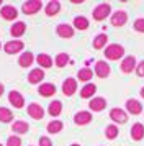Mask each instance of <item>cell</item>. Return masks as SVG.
<instances>
[{
	"mask_svg": "<svg viewBox=\"0 0 144 146\" xmlns=\"http://www.w3.org/2000/svg\"><path fill=\"white\" fill-rule=\"evenodd\" d=\"M97 92V86L95 84H85L80 90V97L82 99H89V97H93Z\"/></svg>",
	"mask_w": 144,
	"mask_h": 146,
	"instance_id": "484cf974",
	"label": "cell"
},
{
	"mask_svg": "<svg viewBox=\"0 0 144 146\" xmlns=\"http://www.w3.org/2000/svg\"><path fill=\"white\" fill-rule=\"evenodd\" d=\"M126 21H128V13L124 12V10H116V12H113L111 13V18H110V23L113 27H124L126 25Z\"/></svg>",
	"mask_w": 144,
	"mask_h": 146,
	"instance_id": "277c9868",
	"label": "cell"
},
{
	"mask_svg": "<svg viewBox=\"0 0 144 146\" xmlns=\"http://www.w3.org/2000/svg\"><path fill=\"white\" fill-rule=\"evenodd\" d=\"M26 31V25L23 21H17V23H13V27L10 28V33L15 36V38H20V36H23Z\"/></svg>",
	"mask_w": 144,
	"mask_h": 146,
	"instance_id": "603a6c76",
	"label": "cell"
},
{
	"mask_svg": "<svg viewBox=\"0 0 144 146\" xmlns=\"http://www.w3.org/2000/svg\"><path fill=\"white\" fill-rule=\"evenodd\" d=\"M105 107H106V99H103V97H93L89 102V108L93 112H102V110H105Z\"/></svg>",
	"mask_w": 144,
	"mask_h": 146,
	"instance_id": "5bb4252c",
	"label": "cell"
},
{
	"mask_svg": "<svg viewBox=\"0 0 144 146\" xmlns=\"http://www.w3.org/2000/svg\"><path fill=\"white\" fill-rule=\"evenodd\" d=\"M67 62H69V54L67 53H59L57 56H56V61H54V64L57 67L67 66Z\"/></svg>",
	"mask_w": 144,
	"mask_h": 146,
	"instance_id": "d6a6232c",
	"label": "cell"
},
{
	"mask_svg": "<svg viewBox=\"0 0 144 146\" xmlns=\"http://www.w3.org/2000/svg\"><path fill=\"white\" fill-rule=\"evenodd\" d=\"M36 61H38L39 66L44 67V69L52 67V58L49 56V54H46V53H39L38 56H36Z\"/></svg>",
	"mask_w": 144,
	"mask_h": 146,
	"instance_id": "44dd1931",
	"label": "cell"
},
{
	"mask_svg": "<svg viewBox=\"0 0 144 146\" xmlns=\"http://www.w3.org/2000/svg\"><path fill=\"white\" fill-rule=\"evenodd\" d=\"M44 12L48 17H54V15H57L61 12V3L59 2H49L48 5L44 7Z\"/></svg>",
	"mask_w": 144,
	"mask_h": 146,
	"instance_id": "83f0119b",
	"label": "cell"
},
{
	"mask_svg": "<svg viewBox=\"0 0 144 146\" xmlns=\"http://www.w3.org/2000/svg\"><path fill=\"white\" fill-rule=\"evenodd\" d=\"M13 120V112L8 110L7 107H0V121L2 123H10Z\"/></svg>",
	"mask_w": 144,
	"mask_h": 146,
	"instance_id": "4dcf8cb0",
	"label": "cell"
},
{
	"mask_svg": "<svg viewBox=\"0 0 144 146\" xmlns=\"http://www.w3.org/2000/svg\"><path fill=\"white\" fill-rule=\"evenodd\" d=\"M0 15L5 20H15L18 17V10L13 7V5H5V7H2V10H0Z\"/></svg>",
	"mask_w": 144,
	"mask_h": 146,
	"instance_id": "e0dca14e",
	"label": "cell"
},
{
	"mask_svg": "<svg viewBox=\"0 0 144 146\" xmlns=\"http://www.w3.org/2000/svg\"><path fill=\"white\" fill-rule=\"evenodd\" d=\"M38 92H39V95H43V97H52V95L56 94V86L51 84V82L41 84V86L38 87Z\"/></svg>",
	"mask_w": 144,
	"mask_h": 146,
	"instance_id": "ac0fdd59",
	"label": "cell"
},
{
	"mask_svg": "<svg viewBox=\"0 0 144 146\" xmlns=\"http://www.w3.org/2000/svg\"><path fill=\"white\" fill-rule=\"evenodd\" d=\"M56 31H57V36H61V38H72L74 33H75V31H74V27L67 25V23H61V25H57Z\"/></svg>",
	"mask_w": 144,
	"mask_h": 146,
	"instance_id": "9a60e30c",
	"label": "cell"
},
{
	"mask_svg": "<svg viewBox=\"0 0 144 146\" xmlns=\"http://www.w3.org/2000/svg\"><path fill=\"white\" fill-rule=\"evenodd\" d=\"M129 133H131V138L134 141H141L144 138V125L143 123H134Z\"/></svg>",
	"mask_w": 144,
	"mask_h": 146,
	"instance_id": "d6986e66",
	"label": "cell"
},
{
	"mask_svg": "<svg viewBox=\"0 0 144 146\" xmlns=\"http://www.w3.org/2000/svg\"><path fill=\"white\" fill-rule=\"evenodd\" d=\"M93 72H95V76L100 77V79H106V77L110 76V72H111V67H110V64H108L106 61H97V62H95Z\"/></svg>",
	"mask_w": 144,
	"mask_h": 146,
	"instance_id": "3957f363",
	"label": "cell"
},
{
	"mask_svg": "<svg viewBox=\"0 0 144 146\" xmlns=\"http://www.w3.org/2000/svg\"><path fill=\"white\" fill-rule=\"evenodd\" d=\"M105 136H106L108 139H115L118 136V126L115 125V123L108 125L106 128H105Z\"/></svg>",
	"mask_w": 144,
	"mask_h": 146,
	"instance_id": "1f68e13d",
	"label": "cell"
},
{
	"mask_svg": "<svg viewBox=\"0 0 144 146\" xmlns=\"http://www.w3.org/2000/svg\"><path fill=\"white\" fill-rule=\"evenodd\" d=\"M41 7H43V2H39V0H30V2H25L21 5V12L25 15H34L41 10Z\"/></svg>",
	"mask_w": 144,
	"mask_h": 146,
	"instance_id": "5b68a950",
	"label": "cell"
},
{
	"mask_svg": "<svg viewBox=\"0 0 144 146\" xmlns=\"http://www.w3.org/2000/svg\"><path fill=\"white\" fill-rule=\"evenodd\" d=\"M2 94H3V86L0 84V97H2Z\"/></svg>",
	"mask_w": 144,
	"mask_h": 146,
	"instance_id": "f35d334b",
	"label": "cell"
},
{
	"mask_svg": "<svg viewBox=\"0 0 144 146\" xmlns=\"http://www.w3.org/2000/svg\"><path fill=\"white\" fill-rule=\"evenodd\" d=\"M110 118H111V121H115V125H116V123L123 125V123L128 121V113H126V110H123V108L115 107V108L110 110Z\"/></svg>",
	"mask_w": 144,
	"mask_h": 146,
	"instance_id": "8992f818",
	"label": "cell"
},
{
	"mask_svg": "<svg viewBox=\"0 0 144 146\" xmlns=\"http://www.w3.org/2000/svg\"><path fill=\"white\" fill-rule=\"evenodd\" d=\"M71 146H80V145H77V143H72V145Z\"/></svg>",
	"mask_w": 144,
	"mask_h": 146,
	"instance_id": "ab89813d",
	"label": "cell"
},
{
	"mask_svg": "<svg viewBox=\"0 0 144 146\" xmlns=\"http://www.w3.org/2000/svg\"><path fill=\"white\" fill-rule=\"evenodd\" d=\"M139 95H141V97H143V99H144V87H143V89H141V90H139Z\"/></svg>",
	"mask_w": 144,
	"mask_h": 146,
	"instance_id": "74e56055",
	"label": "cell"
},
{
	"mask_svg": "<svg viewBox=\"0 0 144 146\" xmlns=\"http://www.w3.org/2000/svg\"><path fill=\"white\" fill-rule=\"evenodd\" d=\"M26 112H28V115H30L31 118H34V120H41L43 117H44V110H43V107L39 105V104H36V102L30 104Z\"/></svg>",
	"mask_w": 144,
	"mask_h": 146,
	"instance_id": "30bf717a",
	"label": "cell"
},
{
	"mask_svg": "<svg viewBox=\"0 0 144 146\" xmlns=\"http://www.w3.org/2000/svg\"><path fill=\"white\" fill-rule=\"evenodd\" d=\"M7 146H21V138L20 136H8Z\"/></svg>",
	"mask_w": 144,
	"mask_h": 146,
	"instance_id": "836d02e7",
	"label": "cell"
},
{
	"mask_svg": "<svg viewBox=\"0 0 144 146\" xmlns=\"http://www.w3.org/2000/svg\"><path fill=\"white\" fill-rule=\"evenodd\" d=\"M0 5H2V2H0Z\"/></svg>",
	"mask_w": 144,
	"mask_h": 146,
	"instance_id": "b9f144b4",
	"label": "cell"
},
{
	"mask_svg": "<svg viewBox=\"0 0 144 146\" xmlns=\"http://www.w3.org/2000/svg\"><path fill=\"white\" fill-rule=\"evenodd\" d=\"M8 100H10V104H12L15 108H23V105H25V97H23L18 90H10Z\"/></svg>",
	"mask_w": 144,
	"mask_h": 146,
	"instance_id": "9c48e42d",
	"label": "cell"
},
{
	"mask_svg": "<svg viewBox=\"0 0 144 146\" xmlns=\"http://www.w3.org/2000/svg\"><path fill=\"white\" fill-rule=\"evenodd\" d=\"M134 30L136 31H139V33H144V18H137V20H134Z\"/></svg>",
	"mask_w": 144,
	"mask_h": 146,
	"instance_id": "e575fe53",
	"label": "cell"
},
{
	"mask_svg": "<svg viewBox=\"0 0 144 146\" xmlns=\"http://www.w3.org/2000/svg\"><path fill=\"white\" fill-rule=\"evenodd\" d=\"M124 56V48L118 43H113V44H108L105 48V58L108 61H118L120 58Z\"/></svg>",
	"mask_w": 144,
	"mask_h": 146,
	"instance_id": "6da1fadb",
	"label": "cell"
},
{
	"mask_svg": "<svg viewBox=\"0 0 144 146\" xmlns=\"http://www.w3.org/2000/svg\"><path fill=\"white\" fill-rule=\"evenodd\" d=\"M106 43H108V35L106 33H100L98 36L93 38V43H92V44H93L95 49H103Z\"/></svg>",
	"mask_w": 144,
	"mask_h": 146,
	"instance_id": "d4e9b609",
	"label": "cell"
},
{
	"mask_svg": "<svg viewBox=\"0 0 144 146\" xmlns=\"http://www.w3.org/2000/svg\"><path fill=\"white\" fill-rule=\"evenodd\" d=\"M90 121H92V113L90 112L80 110V112H77L74 115V123H75V125L84 126V125H87V123H90Z\"/></svg>",
	"mask_w": 144,
	"mask_h": 146,
	"instance_id": "4fadbf2b",
	"label": "cell"
},
{
	"mask_svg": "<svg viewBox=\"0 0 144 146\" xmlns=\"http://www.w3.org/2000/svg\"><path fill=\"white\" fill-rule=\"evenodd\" d=\"M136 66H137V61H136V58L134 56H126V58H123L121 59V72H124V74H131L134 69H136Z\"/></svg>",
	"mask_w": 144,
	"mask_h": 146,
	"instance_id": "52a82bcc",
	"label": "cell"
},
{
	"mask_svg": "<svg viewBox=\"0 0 144 146\" xmlns=\"http://www.w3.org/2000/svg\"><path fill=\"white\" fill-rule=\"evenodd\" d=\"M62 128H64V123H62L61 120H52V121H49V123H48V126H46L48 133H51V135L61 133V131H62Z\"/></svg>",
	"mask_w": 144,
	"mask_h": 146,
	"instance_id": "7402d4cb",
	"label": "cell"
},
{
	"mask_svg": "<svg viewBox=\"0 0 144 146\" xmlns=\"http://www.w3.org/2000/svg\"><path fill=\"white\" fill-rule=\"evenodd\" d=\"M93 77V71L89 69V67H84L77 72V79L82 80V82H90V79Z\"/></svg>",
	"mask_w": 144,
	"mask_h": 146,
	"instance_id": "f546056e",
	"label": "cell"
},
{
	"mask_svg": "<svg viewBox=\"0 0 144 146\" xmlns=\"http://www.w3.org/2000/svg\"><path fill=\"white\" fill-rule=\"evenodd\" d=\"M126 110L128 113L131 115H139V113H143V104L139 102V100H134V99H129L126 100Z\"/></svg>",
	"mask_w": 144,
	"mask_h": 146,
	"instance_id": "7c38bea8",
	"label": "cell"
},
{
	"mask_svg": "<svg viewBox=\"0 0 144 146\" xmlns=\"http://www.w3.org/2000/svg\"><path fill=\"white\" fill-rule=\"evenodd\" d=\"M89 27H90L89 18H85V17H82V15H79V17H75V18H74V28H75V30L84 31V30H87Z\"/></svg>",
	"mask_w": 144,
	"mask_h": 146,
	"instance_id": "cb8c5ba5",
	"label": "cell"
},
{
	"mask_svg": "<svg viewBox=\"0 0 144 146\" xmlns=\"http://www.w3.org/2000/svg\"><path fill=\"white\" fill-rule=\"evenodd\" d=\"M43 79H44V71L41 67H36V69L30 71V74H28V82L30 84H39Z\"/></svg>",
	"mask_w": 144,
	"mask_h": 146,
	"instance_id": "2e32d148",
	"label": "cell"
},
{
	"mask_svg": "<svg viewBox=\"0 0 144 146\" xmlns=\"http://www.w3.org/2000/svg\"><path fill=\"white\" fill-rule=\"evenodd\" d=\"M39 146H52V143L48 136H41L39 138Z\"/></svg>",
	"mask_w": 144,
	"mask_h": 146,
	"instance_id": "8d00e7d4",
	"label": "cell"
},
{
	"mask_svg": "<svg viewBox=\"0 0 144 146\" xmlns=\"http://www.w3.org/2000/svg\"><path fill=\"white\" fill-rule=\"evenodd\" d=\"M48 112H49V115H52V117H59L61 112H62V104H61V100H52L51 104H49V107H48Z\"/></svg>",
	"mask_w": 144,
	"mask_h": 146,
	"instance_id": "4316f807",
	"label": "cell"
},
{
	"mask_svg": "<svg viewBox=\"0 0 144 146\" xmlns=\"http://www.w3.org/2000/svg\"><path fill=\"white\" fill-rule=\"evenodd\" d=\"M33 61H34V56H33V53H30V51H25V53L21 54L18 58V66L21 67H30L33 64Z\"/></svg>",
	"mask_w": 144,
	"mask_h": 146,
	"instance_id": "ffe728a7",
	"label": "cell"
},
{
	"mask_svg": "<svg viewBox=\"0 0 144 146\" xmlns=\"http://www.w3.org/2000/svg\"><path fill=\"white\" fill-rule=\"evenodd\" d=\"M134 72H136L137 77H144V61L137 62V66H136V69H134Z\"/></svg>",
	"mask_w": 144,
	"mask_h": 146,
	"instance_id": "d590c367",
	"label": "cell"
},
{
	"mask_svg": "<svg viewBox=\"0 0 144 146\" xmlns=\"http://www.w3.org/2000/svg\"><path fill=\"white\" fill-rule=\"evenodd\" d=\"M23 41L20 40H13V41H8V43H5V46H3V49H5L7 54H17L20 53L21 49H23Z\"/></svg>",
	"mask_w": 144,
	"mask_h": 146,
	"instance_id": "8fae6325",
	"label": "cell"
},
{
	"mask_svg": "<svg viewBox=\"0 0 144 146\" xmlns=\"http://www.w3.org/2000/svg\"><path fill=\"white\" fill-rule=\"evenodd\" d=\"M0 146H3V145H2V143H0Z\"/></svg>",
	"mask_w": 144,
	"mask_h": 146,
	"instance_id": "60d3db41",
	"label": "cell"
},
{
	"mask_svg": "<svg viewBox=\"0 0 144 146\" xmlns=\"http://www.w3.org/2000/svg\"><path fill=\"white\" fill-rule=\"evenodd\" d=\"M75 92H77V80L74 77H67L64 80V84H62V94L67 95V97H71Z\"/></svg>",
	"mask_w": 144,
	"mask_h": 146,
	"instance_id": "ba28073f",
	"label": "cell"
},
{
	"mask_svg": "<svg viewBox=\"0 0 144 146\" xmlns=\"http://www.w3.org/2000/svg\"><path fill=\"white\" fill-rule=\"evenodd\" d=\"M0 48H2V44H0Z\"/></svg>",
	"mask_w": 144,
	"mask_h": 146,
	"instance_id": "7bdbcfd3",
	"label": "cell"
},
{
	"mask_svg": "<svg viewBox=\"0 0 144 146\" xmlns=\"http://www.w3.org/2000/svg\"><path fill=\"white\" fill-rule=\"evenodd\" d=\"M111 15V5L110 3H100L97 7L93 8V12H92V17H93V20L97 21H102L105 18H108Z\"/></svg>",
	"mask_w": 144,
	"mask_h": 146,
	"instance_id": "7a4b0ae2",
	"label": "cell"
},
{
	"mask_svg": "<svg viewBox=\"0 0 144 146\" xmlns=\"http://www.w3.org/2000/svg\"><path fill=\"white\" fill-rule=\"evenodd\" d=\"M12 130H13V133H26L28 130H30V125L26 123L25 120H17L15 123L12 125Z\"/></svg>",
	"mask_w": 144,
	"mask_h": 146,
	"instance_id": "f1b7e54d",
	"label": "cell"
}]
</instances>
